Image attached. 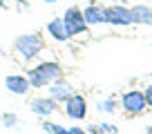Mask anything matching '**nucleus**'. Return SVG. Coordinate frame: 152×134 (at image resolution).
Instances as JSON below:
<instances>
[{"mask_svg": "<svg viewBox=\"0 0 152 134\" xmlns=\"http://www.w3.org/2000/svg\"><path fill=\"white\" fill-rule=\"evenodd\" d=\"M63 23H65L67 31H69L72 38H76V36H83V34H87V29H90V25H87L85 16H83V9L81 7H67V11L63 14Z\"/></svg>", "mask_w": 152, "mask_h": 134, "instance_id": "nucleus-3", "label": "nucleus"}, {"mask_svg": "<svg viewBox=\"0 0 152 134\" xmlns=\"http://www.w3.org/2000/svg\"><path fill=\"white\" fill-rule=\"evenodd\" d=\"M143 96H145V103H148V107H152V83H148V87L143 90Z\"/></svg>", "mask_w": 152, "mask_h": 134, "instance_id": "nucleus-17", "label": "nucleus"}, {"mask_svg": "<svg viewBox=\"0 0 152 134\" xmlns=\"http://www.w3.org/2000/svg\"><path fill=\"white\" fill-rule=\"evenodd\" d=\"M105 23H107V25H116V27L132 25V18H130V9H128V7H123V5L105 7Z\"/></svg>", "mask_w": 152, "mask_h": 134, "instance_id": "nucleus-7", "label": "nucleus"}, {"mask_svg": "<svg viewBox=\"0 0 152 134\" xmlns=\"http://www.w3.org/2000/svg\"><path fill=\"white\" fill-rule=\"evenodd\" d=\"M67 127H69V134H87V130L81 125H67Z\"/></svg>", "mask_w": 152, "mask_h": 134, "instance_id": "nucleus-18", "label": "nucleus"}, {"mask_svg": "<svg viewBox=\"0 0 152 134\" xmlns=\"http://www.w3.org/2000/svg\"><path fill=\"white\" fill-rule=\"evenodd\" d=\"M43 47H45V43H43L40 34H23V36H18L14 40V52L23 60H34Z\"/></svg>", "mask_w": 152, "mask_h": 134, "instance_id": "nucleus-2", "label": "nucleus"}, {"mask_svg": "<svg viewBox=\"0 0 152 134\" xmlns=\"http://www.w3.org/2000/svg\"><path fill=\"white\" fill-rule=\"evenodd\" d=\"M63 110H65V116L72 121H83L87 116V100L83 94H72L69 98L63 103Z\"/></svg>", "mask_w": 152, "mask_h": 134, "instance_id": "nucleus-5", "label": "nucleus"}, {"mask_svg": "<svg viewBox=\"0 0 152 134\" xmlns=\"http://www.w3.org/2000/svg\"><path fill=\"white\" fill-rule=\"evenodd\" d=\"M61 76H63V67L58 65L56 60H40L34 67H29V72H27V78H29V83H31L34 90L49 87Z\"/></svg>", "mask_w": 152, "mask_h": 134, "instance_id": "nucleus-1", "label": "nucleus"}, {"mask_svg": "<svg viewBox=\"0 0 152 134\" xmlns=\"http://www.w3.org/2000/svg\"><path fill=\"white\" fill-rule=\"evenodd\" d=\"M87 134H119V127L112 125V123L101 121V123H92L90 127H87Z\"/></svg>", "mask_w": 152, "mask_h": 134, "instance_id": "nucleus-13", "label": "nucleus"}, {"mask_svg": "<svg viewBox=\"0 0 152 134\" xmlns=\"http://www.w3.org/2000/svg\"><path fill=\"white\" fill-rule=\"evenodd\" d=\"M43 132H45V134H69V127H67V125L56 123V121L45 119V121H43Z\"/></svg>", "mask_w": 152, "mask_h": 134, "instance_id": "nucleus-14", "label": "nucleus"}, {"mask_svg": "<svg viewBox=\"0 0 152 134\" xmlns=\"http://www.w3.org/2000/svg\"><path fill=\"white\" fill-rule=\"evenodd\" d=\"M130 18H132L134 25H148V27H152V9L148 5L130 7Z\"/></svg>", "mask_w": 152, "mask_h": 134, "instance_id": "nucleus-11", "label": "nucleus"}, {"mask_svg": "<svg viewBox=\"0 0 152 134\" xmlns=\"http://www.w3.org/2000/svg\"><path fill=\"white\" fill-rule=\"evenodd\" d=\"M121 107H123L125 114H130V116L143 114V112H145V107H148L143 92H139V90H130V92H125V94L121 96Z\"/></svg>", "mask_w": 152, "mask_h": 134, "instance_id": "nucleus-4", "label": "nucleus"}, {"mask_svg": "<svg viewBox=\"0 0 152 134\" xmlns=\"http://www.w3.org/2000/svg\"><path fill=\"white\" fill-rule=\"evenodd\" d=\"M29 110H31V114H36L38 119H49V116L56 114L58 110V103L52 98V96H34L31 100H29Z\"/></svg>", "mask_w": 152, "mask_h": 134, "instance_id": "nucleus-6", "label": "nucleus"}, {"mask_svg": "<svg viewBox=\"0 0 152 134\" xmlns=\"http://www.w3.org/2000/svg\"><path fill=\"white\" fill-rule=\"evenodd\" d=\"M83 16H85V20H87L90 27H94V25H103L105 23V7H101V5H87L85 9H83Z\"/></svg>", "mask_w": 152, "mask_h": 134, "instance_id": "nucleus-12", "label": "nucleus"}, {"mask_svg": "<svg viewBox=\"0 0 152 134\" xmlns=\"http://www.w3.org/2000/svg\"><path fill=\"white\" fill-rule=\"evenodd\" d=\"M5 87L14 96H25L31 90V83H29L27 74H9V76L5 78Z\"/></svg>", "mask_w": 152, "mask_h": 134, "instance_id": "nucleus-8", "label": "nucleus"}, {"mask_svg": "<svg viewBox=\"0 0 152 134\" xmlns=\"http://www.w3.org/2000/svg\"><path fill=\"white\" fill-rule=\"evenodd\" d=\"M45 2H58V0H45Z\"/></svg>", "mask_w": 152, "mask_h": 134, "instance_id": "nucleus-21", "label": "nucleus"}, {"mask_svg": "<svg viewBox=\"0 0 152 134\" xmlns=\"http://www.w3.org/2000/svg\"><path fill=\"white\" fill-rule=\"evenodd\" d=\"M47 90H49V94H47V96H52L56 103H65V100L69 98L72 94H74V85H72L67 78H63V76L58 78V81H54L52 85L47 87Z\"/></svg>", "mask_w": 152, "mask_h": 134, "instance_id": "nucleus-9", "label": "nucleus"}, {"mask_svg": "<svg viewBox=\"0 0 152 134\" xmlns=\"http://www.w3.org/2000/svg\"><path fill=\"white\" fill-rule=\"evenodd\" d=\"M0 121H2V125H5L7 130H16V127L20 125L18 114H14V112H5V114L0 116Z\"/></svg>", "mask_w": 152, "mask_h": 134, "instance_id": "nucleus-15", "label": "nucleus"}, {"mask_svg": "<svg viewBox=\"0 0 152 134\" xmlns=\"http://www.w3.org/2000/svg\"><path fill=\"white\" fill-rule=\"evenodd\" d=\"M145 134H152V125H148V127H145Z\"/></svg>", "mask_w": 152, "mask_h": 134, "instance_id": "nucleus-19", "label": "nucleus"}, {"mask_svg": "<svg viewBox=\"0 0 152 134\" xmlns=\"http://www.w3.org/2000/svg\"><path fill=\"white\" fill-rule=\"evenodd\" d=\"M47 34L56 40V43H67V40L72 38L69 31H67V27H65V23H63V18L49 20V23H47Z\"/></svg>", "mask_w": 152, "mask_h": 134, "instance_id": "nucleus-10", "label": "nucleus"}, {"mask_svg": "<svg viewBox=\"0 0 152 134\" xmlns=\"http://www.w3.org/2000/svg\"><path fill=\"white\" fill-rule=\"evenodd\" d=\"M96 107H99L101 112H105V114H112V112L116 110V100H114L112 96H105V98H101L99 103H96Z\"/></svg>", "mask_w": 152, "mask_h": 134, "instance_id": "nucleus-16", "label": "nucleus"}, {"mask_svg": "<svg viewBox=\"0 0 152 134\" xmlns=\"http://www.w3.org/2000/svg\"><path fill=\"white\" fill-rule=\"evenodd\" d=\"M5 5H7V0H0V9H2Z\"/></svg>", "mask_w": 152, "mask_h": 134, "instance_id": "nucleus-20", "label": "nucleus"}]
</instances>
